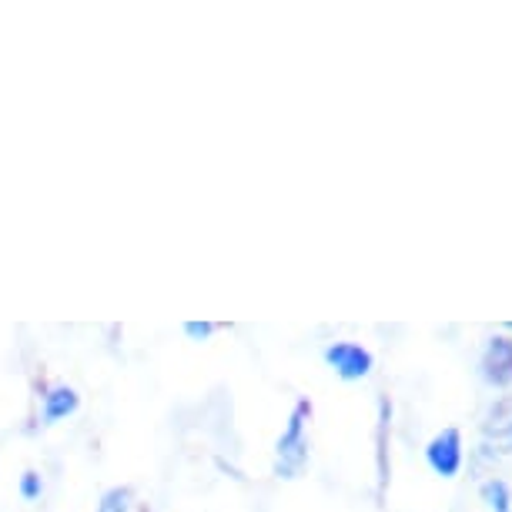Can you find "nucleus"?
I'll return each instance as SVG.
<instances>
[{
  "label": "nucleus",
  "instance_id": "obj_5",
  "mask_svg": "<svg viewBox=\"0 0 512 512\" xmlns=\"http://www.w3.org/2000/svg\"><path fill=\"white\" fill-rule=\"evenodd\" d=\"M41 492H44V482L37 472H24V479H21V496L24 499H41Z\"/></svg>",
  "mask_w": 512,
  "mask_h": 512
},
{
  "label": "nucleus",
  "instance_id": "obj_2",
  "mask_svg": "<svg viewBox=\"0 0 512 512\" xmlns=\"http://www.w3.org/2000/svg\"><path fill=\"white\" fill-rule=\"evenodd\" d=\"M325 359L335 365L342 379H362V375L369 372V365H372V355L365 349H359V345H352V342L332 345V349L325 352Z\"/></svg>",
  "mask_w": 512,
  "mask_h": 512
},
{
  "label": "nucleus",
  "instance_id": "obj_1",
  "mask_svg": "<svg viewBox=\"0 0 512 512\" xmlns=\"http://www.w3.org/2000/svg\"><path fill=\"white\" fill-rule=\"evenodd\" d=\"M305 412L308 405H298L292 422H288V432L278 439V469L282 472H295L305 459V442H302V429H305Z\"/></svg>",
  "mask_w": 512,
  "mask_h": 512
},
{
  "label": "nucleus",
  "instance_id": "obj_3",
  "mask_svg": "<svg viewBox=\"0 0 512 512\" xmlns=\"http://www.w3.org/2000/svg\"><path fill=\"white\" fill-rule=\"evenodd\" d=\"M77 405H81V395H77L71 385H57V389H51L44 395L41 419H44V425H54V422L67 419V415H74Z\"/></svg>",
  "mask_w": 512,
  "mask_h": 512
},
{
  "label": "nucleus",
  "instance_id": "obj_6",
  "mask_svg": "<svg viewBox=\"0 0 512 512\" xmlns=\"http://www.w3.org/2000/svg\"><path fill=\"white\" fill-rule=\"evenodd\" d=\"M211 332H215V325L211 322H188L185 325V335H191V338H208Z\"/></svg>",
  "mask_w": 512,
  "mask_h": 512
},
{
  "label": "nucleus",
  "instance_id": "obj_4",
  "mask_svg": "<svg viewBox=\"0 0 512 512\" xmlns=\"http://www.w3.org/2000/svg\"><path fill=\"white\" fill-rule=\"evenodd\" d=\"M98 512H131V489L124 486L108 489L98 502Z\"/></svg>",
  "mask_w": 512,
  "mask_h": 512
}]
</instances>
